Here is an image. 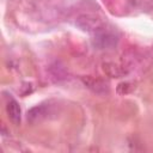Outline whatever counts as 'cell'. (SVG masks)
<instances>
[{"label": "cell", "mask_w": 153, "mask_h": 153, "mask_svg": "<svg viewBox=\"0 0 153 153\" xmlns=\"http://www.w3.org/2000/svg\"><path fill=\"white\" fill-rule=\"evenodd\" d=\"M84 82L87 85V87L92 88V90H93L94 92H97V93H100V88H102L103 91H105V88H108V87H106V84H104V82L100 81V80H94V79L88 78L87 80L84 79Z\"/></svg>", "instance_id": "6"}, {"label": "cell", "mask_w": 153, "mask_h": 153, "mask_svg": "<svg viewBox=\"0 0 153 153\" xmlns=\"http://www.w3.org/2000/svg\"><path fill=\"white\" fill-rule=\"evenodd\" d=\"M118 42V35L115 30L108 29L106 25L96 31L92 37V44L98 49H111Z\"/></svg>", "instance_id": "1"}, {"label": "cell", "mask_w": 153, "mask_h": 153, "mask_svg": "<svg viewBox=\"0 0 153 153\" xmlns=\"http://www.w3.org/2000/svg\"><path fill=\"white\" fill-rule=\"evenodd\" d=\"M103 69L108 75H110L112 78H120L124 73V69H121L118 66H116L114 63H104Z\"/></svg>", "instance_id": "5"}, {"label": "cell", "mask_w": 153, "mask_h": 153, "mask_svg": "<svg viewBox=\"0 0 153 153\" xmlns=\"http://www.w3.org/2000/svg\"><path fill=\"white\" fill-rule=\"evenodd\" d=\"M50 109H51V106L49 104H39V105L31 108L27 111V116H26L27 121L31 123H36V122H39V121L47 118L48 115L50 114Z\"/></svg>", "instance_id": "3"}, {"label": "cell", "mask_w": 153, "mask_h": 153, "mask_svg": "<svg viewBox=\"0 0 153 153\" xmlns=\"http://www.w3.org/2000/svg\"><path fill=\"white\" fill-rule=\"evenodd\" d=\"M6 111H7V115H8V118L14 123V124H20V120H22V110H20V106L18 104V102L13 98H11L8 102H7V105H6Z\"/></svg>", "instance_id": "4"}, {"label": "cell", "mask_w": 153, "mask_h": 153, "mask_svg": "<svg viewBox=\"0 0 153 153\" xmlns=\"http://www.w3.org/2000/svg\"><path fill=\"white\" fill-rule=\"evenodd\" d=\"M75 25L82 30V31H87V32H92L94 33L96 31L103 29L106 24L104 22V19L94 13H82L79 17H76L75 19Z\"/></svg>", "instance_id": "2"}]
</instances>
